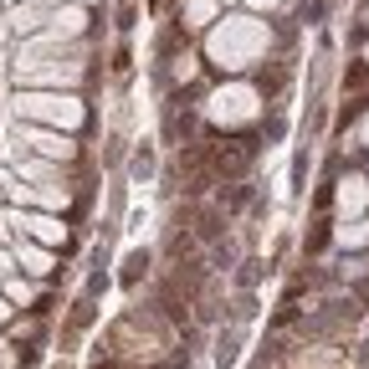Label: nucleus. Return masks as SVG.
Returning <instances> with one entry per match:
<instances>
[{
	"label": "nucleus",
	"instance_id": "obj_1",
	"mask_svg": "<svg viewBox=\"0 0 369 369\" xmlns=\"http://www.w3.org/2000/svg\"><path fill=\"white\" fill-rule=\"evenodd\" d=\"M252 154H257V144H252V139H236V144L231 149H215V169H221V175H241V169L246 165H252Z\"/></svg>",
	"mask_w": 369,
	"mask_h": 369
},
{
	"label": "nucleus",
	"instance_id": "obj_2",
	"mask_svg": "<svg viewBox=\"0 0 369 369\" xmlns=\"http://www.w3.org/2000/svg\"><path fill=\"white\" fill-rule=\"evenodd\" d=\"M215 231H221V215L205 211V215H200V236H215Z\"/></svg>",
	"mask_w": 369,
	"mask_h": 369
}]
</instances>
